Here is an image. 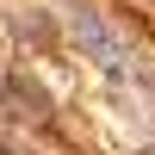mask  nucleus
Masks as SVG:
<instances>
[{
	"label": "nucleus",
	"instance_id": "1",
	"mask_svg": "<svg viewBox=\"0 0 155 155\" xmlns=\"http://www.w3.org/2000/svg\"><path fill=\"white\" fill-rule=\"evenodd\" d=\"M81 44H87V50H93V56H99V62H106V68H112V74H118V68H124V50H118V44H112V37H106V31H99V19H81Z\"/></svg>",
	"mask_w": 155,
	"mask_h": 155
}]
</instances>
